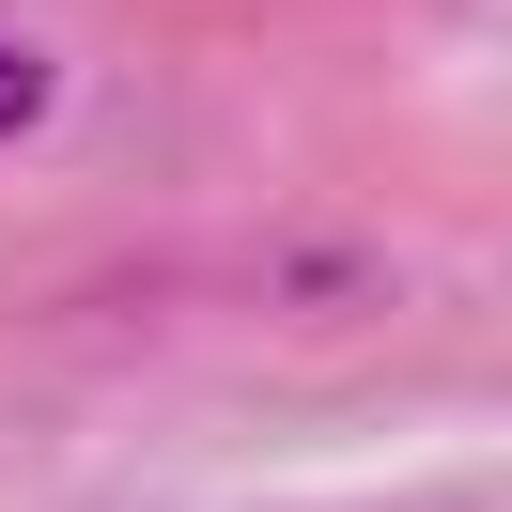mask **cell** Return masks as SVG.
<instances>
[{"label":"cell","mask_w":512,"mask_h":512,"mask_svg":"<svg viewBox=\"0 0 512 512\" xmlns=\"http://www.w3.org/2000/svg\"><path fill=\"white\" fill-rule=\"evenodd\" d=\"M32 109H47V63H32V47H0V125H32Z\"/></svg>","instance_id":"6da1fadb"}]
</instances>
